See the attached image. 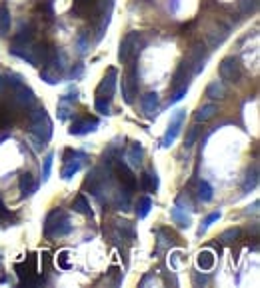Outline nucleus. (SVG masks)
<instances>
[{
    "label": "nucleus",
    "instance_id": "nucleus-1",
    "mask_svg": "<svg viewBox=\"0 0 260 288\" xmlns=\"http://www.w3.org/2000/svg\"><path fill=\"white\" fill-rule=\"evenodd\" d=\"M70 230H72L70 218L60 208H54L52 212H48L46 222H44V236L46 238H58V236L68 234Z\"/></svg>",
    "mask_w": 260,
    "mask_h": 288
},
{
    "label": "nucleus",
    "instance_id": "nucleus-2",
    "mask_svg": "<svg viewBox=\"0 0 260 288\" xmlns=\"http://www.w3.org/2000/svg\"><path fill=\"white\" fill-rule=\"evenodd\" d=\"M28 120H30V132L34 136H38L40 142H48L52 136V122H50L44 106H38L34 112H30Z\"/></svg>",
    "mask_w": 260,
    "mask_h": 288
},
{
    "label": "nucleus",
    "instance_id": "nucleus-3",
    "mask_svg": "<svg viewBox=\"0 0 260 288\" xmlns=\"http://www.w3.org/2000/svg\"><path fill=\"white\" fill-rule=\"evenodd\" d=\"M184 118H186V110H176V112L170 116L168 130H166V134H164L162 140H160V146H162V148H168L170 144L176 140V136H178V132H180V128H182V124H184Z\"/></svg>",
    "mask_w": 260,
    "mask_h": 288
},
{
    "label": "nucleus",
    "instance_id": "nucleus-4",
    "mask_svg": "<svg viewBox=\"0 0 260 288\" xmlns=\"http://www.w3.org/2000/svg\"><path fill=\"white\" fill-rule=\"evenodd\" d=\"M110 166L114 168V172H116L118 180L122 182V186H124L126 190H134V188H136V176H134V172L130 170V166L124 162V160L114 158V162H112Z\"/></svg>",
    "mask_w": 260,
    "mask_h": 288
},
{
    "label": "nucleus",
    "instance_id": "nucleus-5",
    "mask_svg": "<svg viewBox=\"0 0 260 288\" xmlns=\"http://www.w3.org/2000/svg\"><path fill=\"white\" fill-rule=\"evenodd\" d=\"M220 78L226 80V82H238L240 78V64L236 58L228 56L220 62Z\"/></svg>",
    "mask_w": 260,
    "mask_h": 288
},
{
    "label": "nucleus",
    "instance_id": "nucleus-6",
    "mask_svg": "<svg viewBox=\"0 0 260 288\" xmlns=\"http://www.w3.org/2000/svg\"><path fill=\"white\" fill-rule=\"evenodd\" d=\"M116 78H118V72H116V68H108V74L104 76V80L100 82V86H98V96H102V98H112L114 96V90H116Z\"/></svg>",
    "mask_w": 260,
    "mask_h": 288
},
{
    "label": "nucleus",
    "instance_id": "nucleus-7",
    "mask_svg": "<svg viewBox=\"0 0 260 288\" xmlns=\"http://www.w3.org/2000/svg\"><path fill=\"white\" fill-rule=\"evenodd\" d=\"M98 126H100V122H98L96 118H82V120H76L68 132H70L72 136H84V134L94 132Z\"/></svg>",
    "mask_w": 260,
    "mask_h": 288
},
{
    "label": "nucleus",
    "instance_id": "nucleus-8",
    "mask_svg": "<svg viewBox=\"0 0 260 288\" xmlns=\"http://www.w3.org/2000/svg\"><path fill=\"white\" fill-rule=\"evenodd\" d=\"M14 90V102L18 104V106H22V108H26V106H32L34 104V92L22 82V84H18L16 88H12Z\"/></svg>",
    "mask_w": 260,
    "mask_h": 288
},
{
    "label": "nucleus",
    "instance_id": "nucleus-9",
    "mask_svg": "<svg viewBox=\"0 0 260 288\" xmlns=\"http://www.w3.org/2000/svg\"><path fill=\"white\" fill-rule=\"evenodd\" d=\"M140 106H142V112H144L146 118H154L156 110H158V94L156 92H146L140 100Z\"/></svg>",
    "mask_w": 260,
    "mask_h": 288
},
{
    "label": "nucleus",
    "instance_id": "nucleus-10",
    "mask_svg": "<svg viewBox=\"0 0 260 288\" xmlns=\"http://www.w3.org/2000/svg\"><path fill=\"white\" fill-rule=\"evenodd\" d=\"M230 34V28L228 26H224V24H216L210 32H208V44L212 46V48H218L224 40H226V36Z\"/></svg>",
    "mask_w": 260,
    "mask_h": 288
},
{
    "label": "nucleus",
    "instance_id": "nucleus-11",
    "mask_svg": "<svg viewBox=\"0 0 260 288\" xmlns=\"http://www.w3.org/2000/svg\"><path fill=\"white\" fill-rule=\"evenodd\" d=\"M32 38H34V26L32 24L20 26V30L12 38V46H26V44L32 42Z\"/></svg>",
    "mask_w": 260,
    "mask_h": 288
},
{
    "label": "nucleus",
    "instance_id": "nucleus-12",
    "mask_svg": "<svg viewBox=\"0 0 260 288\" xmlns=\"http://www.w3.org/2000/svg\"><path fill=\"white\" fill-rule=\"evenodd\" d=\"M136 38H138V32H128V34L124 36V40H122V44H120V50H118V58H120L122 62H126V60L130 58V54H132V46H134Z\"/></svg>",
    "mask_w": 260,
    "mask_h": 288
},
{
    "label": "nucleus",
    "instance_id": "nucleus-13",
    "mask_svg": "<svg viewBox=\"0 0 260 288\" xmlns=\"http://www.w3.org/2000/svg\"><path fill=\"white\" fill-rule=\"evenodd\" d=\"M170 218L180 226V228H188L190 224H192V218L180 208V206H174V208H170Z\"/></svg>",
    "mask_w": 260,
    "mask_h": 288
},
{
    "label": "nucleus",
    "instance_id": "nucleus-14",
    "mask_svg": "<svg viewBox=\"0 0 260 288\" xmlns=\"http://www.w3.org/2000/svg\"><path fill=\"white\" fill-rule=\"evenodd\" d=\"M74 100H76V96H72V94H66V96H62V98L58 100V118H60V120H66V118H68Z\"/></svg>",
    "mask_w": 260,
    "mask_h": 288
},
{
    "label": "nucleus",
    "instance_id": "nucleus-15",
    "mask_svg": "<svg viewBox=\"0 0 260 288\" xmlns=\"http://www.w3.org/2000/svg\"><path fill=\"white\" fill-rule=\"evenodd\" d=\"M196 266H198L200 270H212V266H214V254H212L210 250L198 252V256H196Z\"/></svg>",
    "mask_w": 260,
    "mask_h": 288
},
{
    "label": "nucleus",
    "instance_id": "nucleus-16",
    "mask_svg": "<svg viewBox=\"0 0 260 288\" xmlns=\"http://www.w3.org/2000/svg\"><path fill=\"white\" fill-rule=\"evenodd\" d=\"M218 112V108L214 104H204L202 108H198V112L194 114V120L196 122H208L210 118H214V114Z\"/></svg>",
    "mask_w": 260,
    "mask_h": 288
},
{
    "label": "nucleus",
    "instance_id": "nucleus-17",
    "mask_svg": "<svg viewBox=\"0 0 260 288\" xmlns=\"http://www.w3.org/2000/svg\"><path fill=\"white\" fill-rule=\"evenodd\" d=\"M82 160H84V158H80V160H70V158H68L66 164H64V168H62V172H60L62 178H64V180H70V178L82 168Z\"/></svg>",
    "mask_w": 260,
    "mask_h": 288
},
{
    "label": "nucleus",
    "instance_id": "nucleus-18",
    "mask_svg": "<svg viewBox=\"0 0 260 288\" xmlns=\"http://www.w3.org/2000/svg\"><path fill=\"white\" fill-rule=\"evenodd\" d=\"M34 190H36V182H34L32 174L24 172V174L20 176V192H22V196L26 198V196H30Z\"/></svg>",
    "mask_w": 260,
    "mask_h": 288
},
{
    "label": "nucleus",
    "instance_id": "nucleus-19",
    "mask_svg": "<svg viewBox=\"0 0 260 288\" xmlns=\"http://www.w3.org/2000/svg\"><path fill=\"white\" fill-rule=\"evenodd\" d=\"M72 210L78 212V214H84V216H92V208H90L88 200H86L82 194H78V196L72 200Z\"/></svg>",
    "mask_w": 260,
    "mask_h": 288
},
{
    "label": "nucleus",
    "instance_id": "nucleus-20",
    "mask_svg": "<svg viewBox=\"0 0 260 288\" xmlns=\"http://www.w3.org/2000/svg\"><path fill=\"white\" fill-rule=\"evenodd\" d=\"M224 94H226V88H224V84L220 80H212L206 86V96L208 98H224Z\"/></svg>",
    "mask_w": 260,
    "mask_h": 288
},
{
    "label": "nucleus",
    "instance_id": "nucleus-21",
    "mask_svg": "<svg viewBox=\"0 0 260 288\" xmlns=\"http://www.w3.org/2000/svg\"><path fill=\"white\" fill-rule=\"evenodd\" d=\"M126 160L132 166H140V162H142V146L138 142L130 144L128 152H126Z\"/></svg>",
    "mask_w": 260,
    "mask_h": 288
},
{
    "label": "nucleus",
    "instance_id": "nucleus-22",
    "mask_svg": "<svg viewBox=\"0 0 260 288\" xmlns=\"http://www.w3.org/2000/svg\"><path fill=\"white\" fill-rule=\"evenodd\" d=\"M202 48H204V46H200V44H196V48H194V72H192V74H200V72L204 70L206 54H204Z\"/></svg>",
    "mask_w": 260,
    "mask_h": 288
},
{
    "label": "nucleus",
    "instance_id": "nucleus-23",
    "mask_svg": "<svg viewBox=\"0 0 260 288\" xmlns=\"http://www.w3.org/2000/svg\"><path fill=\"white\" fill-rule=\"evenodd\" d=\"M150 208H152V200H150V196H142V198H138V204H136V216H138V218H144V216L150 212Z\"/></svg>",
    "mask_w": 260,
    "mask_h": 288
},
{
    "label": "nucleus",
    "instance_id": "nucleus-24",
    "mask_svg": "<svg viewBox=\"0 0 260 288\" xmlns=\"http://www.w3.org/2000/svg\"><path fill=\"white\" fill-rule=\"evenodd\" d=\"M10 32V12L6 6H0V36H6Z\"/></svg>",
    "mask_w": 260,
    "mask_h": 288
},
{
    "label": "nucleus",
    "instance_id": "nucleus-25",
    "mask_svg": "<svg viewBox=\"0 0 260 288\" xmlns=\"http://www.w3.org/2000/svg\"><path fill=\"white\" fill-rule=\"evenodd\" d=\"M212 196H214L212 186H210L206 180H202V182L198 184V198H200L202 202H210V200H212Z\"/></svg>",
    "mask_w": 260,
    "mask_h": 288
},
{
    "label": "nucleus",
    "instance_id": "nucleus-26",
    "mask_svg": "<svg viewBox=\"0 0 260 288\" xmlns=\"http://www.w3.org/2000/svg\"><path fill=\"white\" fill-rule=\"evenodd\" d=\"M116 224V228H118V232H120V236L124 238V234H126V238H134V226H132V222H128V220H116L114 222Z\"/></svg>",
    "mask_w": 260,
    "mask_h": 288
},
{
    "label": "nucleus",
    "instance_id": "nucleus-27",
    "mask_svg": "<svg viewBox=\"0 0 260 288\" xmlns=\"http://www.w3.org/2000/svg\"><path fill=\"white\" fill-rule=\"evenodd\" d=\"M238 236H240V228H228V230H224L220 234V242L222 244H232Z\"/></svg>",
    "mask_w": 260,
    "mask_h": 288
},
{
    "label": "nucleus",
    "instance_id": "nucleus-28",
    "mask_svg": "<svg viewBox=\"0 0 260 288\" xmlns=\"http://www.w3.org/2000/svg\"><path fill=\"white\" fill-rule=\"evenodd\" d=\"M256 186H258V168L254 166V168H252V172H248V176H246L244 192H248V190H252V188H256Z\"/></svg>",
    "mask_w": 260,
    "mask_h": 288
},
{
    "label": "nucleus",
    "instance_id": "nucleus-29",
    "mask_svg": "<svg viewBox=\"0 0 260 288\" xmlns=\"http://www.w3.org/2000/svg\"><path fill=\"white\" fill-rule=\"evenodd\" d=\"M94 106H96V110L100 112V114H112L110 112V98H102V96H98L96 98V102H94Z\"/></svg>",
    "mask_w": 260,
    "mask_h": 288
},
{
    "label": "nucleus",
    "instance_id": "nucleus-30",
    "mask_svg": "<svg viewBox=\"0 0 260 288\" xmlns=\"http://www.w3.org/2000/svg\"><path fill=\"white\" fill-rule=\"evenodd\" d=\"M220 216H222V214H220V210H216V212H212V214H208V216L204 218V222H202V226H200V230H198V234L202 236V234L206 232V228H208V226H210L212 222H216V220H220Z\"/></svg>",
    "mask_w": 260,
    "mask_h": 288
},
{
    "label": "nucleus",
    "instance_id": "nucleus-31",
    "mask_svg": "<svg viewBox=\"0 0 260 288\" xmlns=\"http://www.w3.org/2000/svg\"><path fill=\"white\" fill-rule=\"evenodd\" d=\"M52 160H54V154H52V152H48V154H46V158H44V166H42V182H46V180H48V176H50Z\"/></svg>",
    "mask_w": 260,
    "mask_h": 288
},
{
    "label": "nucleus",
    "instance_id": "nucleus-32",
    "mask_svg": "<svg viewBox=\"0 0 260 288\" xmlns=\"http://www.w3.org/2000/svg\"><path fill=\"white\" fill-rule=\"evenodd\" d=\"M198 132H200V128H198L196 124L188 128V132H186V138H184V146H186V148H190L192 144L196 142V138H198Z\"/></svg>",
    "mask_w": 260,
    "mask_h": 288
},
{
    "label": "nucleus",
    "instance_id": "nucleus-33",
    "mask_svg": "<svg viewBox=\"0 0 260 288\" xmlns=\"http://www.w3.org/2000/svg\"><path fill=\"white\" fill-rule=\"evenodd\" d=\"M186 92H188V84H182L180 88H176V92H174V94H172V98L168 100V106H172V104L180 102V100L186 96Z\"/></svg>",
    "mask_w": 260,
    "mask_h": 288
},
{
    "label": "nucleus",
    "instance_id": "nucleus-34",
    "mask_svg": "<svg viewBox=\"0 0 260 288\" xmlns=\"http://www.w3.org/2000/svg\"><path fill=\"white\" fill-rule=\"evenodd\" d=\"M258 8V0H240V12L250 14Z\"/></svg>",
    "mask_w": 260,
    "mask_h": 288
},
{
    "label": "nucleus",
    "instance_id": "nucleus-35",
    "mask_svg": "<svg viewBox=\"0 0 260 288\" xmlns=\"http://www.w3.org/2000/svg\"><path fill=\"white\" fill-rule=\"evenodd\" d=\"M86 50H88V40H86V34L82 32V34L78 36V52H80V54H86Z\"/></svg>",
    "mask_w": 260,
    "mask_h": 288
},
{
    "label": "nucleus",
    "instance_id": "nucleus-36",
    "mask_svg": "<svg viewBox=\"0 0 260 288\" xmlns=\"http://www.w3.org/2000/svg\"><path fill=\"white\" fill-rule=\"evenodd\" d=\"M82 72H84V66H82V64H78V66L70 72V76H72V78H80V76H82Z\"/></svg>",
    "mask_w": 260,
    "mask_h": 288
},
{
    "label": "nucleus",
    "instance_id": "nucleus-37",
    "mask_svg": "<svg viewBox=\"0 0 260 288\" xmlns=\"http://www.w3.org/2000/svg\"><path fill=\"white\" fill-rule=\"evenodd\" d=\"M194 282H196V284H206L208 278H204V276H202V278H200V276H194Z\"/></svg>",
    "mask_w": 260,
    "mask_h": 288
},
{
    "label": "nucleus",
    "instance_id": "nucleus-38",
    "mask_svg": "<svg viewBox=\"0 0 260 288\" xmlns=\"http://www.w3.org/2000/svg\"><path fill=\"white\" fill-rule=\"evenodd\" d=\"M4 88H6V80L4 76H0V92H4Z\"/></svg>",
    "mask_w": 260,
    "mask_h": 288
}]
</instances>
